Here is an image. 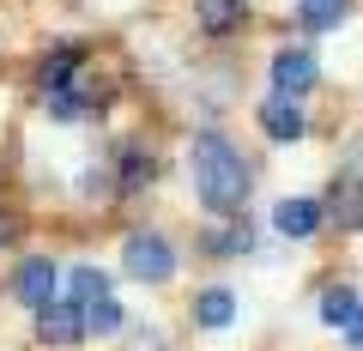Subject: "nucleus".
Masks as SVG:
<instances>
[{
    "label": "nucleus",
    "instance_id": "obj_1",
    "mask_svg": "<svg viewBox=\"0 0 363 351\" xmlns=\"http://www.w3.org/2000/svg\"><path fill=\"white\" fill-rule=\"evenodd\" d=\"M188 176H194V194L206 212H242L248 188H255V169L248 157L224 140L218 128H200L194 145H188Z\"/></svg>",
    "mask_w": 363,
    "mask_h": 351
},
{
    "label": "nucleus",
    "instance_id": "obj_2",
    "mask_svg": "<svg viewBox=\"0 0 363 351\" xmlns=\"http://www.w3.org/2000/svg\"><path fill=\"white\" fill-rule=\"evenodd\" d=\"M121 273L140 279V285H164V279L176 273V248H169V236L133 230L128 243H121Z\"/></svg>",
    "mask_w": 363,
    "mask_h": 351
},
{
    "label": "nucleus",
    "instance_id": "obj_3",
    "mask_svg": "<svg viewBox=\"0 0 363 351\" xmlns=\"http://www.w3.org/2000/svg\"><path fill=\"white\" fill-rule=\"evenodd\" d=\"M315 79H321V67H315L309 49H279L272 55V97H303V91H315Z\"/></svg>",
    "mask_w": 363,
    "mask_h": 351
},
{
    "label": "nucleus",
    "instance_id": "obj_4",
    "mask_svg": "<svg viewBox=\"0 0 363 351\" xmlns=\"http://www.w3.org/2000/svg\"><path fill=\"white\" fill-rule=\"evenodd\" d=\"M321 218H327L321 200H279V206H272V230L285 236V243H309V236L321 230Z\"/></svg>",
    "mask_w": 363,
    "mask_h": 351
},
{
    "label": "nucleus",
    "instance_id": "obj_5",
    "mask_svg": "<svg viewBox=\"0 0 363 351\" xmlns=\"http://www.w3.org/2000/svg\"><path fill=\"white\" fill-rule=\"evenodd\" d=\"M55 285H61V267H55V260H25V267L13 273L18 303H30V309H49V303H55Z\"/></svg>",
    "mask_w": 363,
    "mask_h": 351
},
{
    "label": "nucleus",
    "instance_id": "obj_6",
    "mask_svg": "<svg viewBox=\"0 0 363 351\" xmlns=\"http://www.w3.org/2000/svg\"><path fill=\"white\" fill-rule=\"evenodd\" d=\"M37 339L43 345H73V339H85V309H79V303H49V309H37Z\"/></svg>",
    "mask_w": 363,
    "mask_h": 351
},
{
    "label": "nucleus",
    "instance_id": "obj_7",
    "mask_svg": "<svg viewBox=\"0 0 363 351\" xmlns=\"http://www.w3.org/2000/svg\"><path fill=\"white\" fill-rule=\"evenodd\" d=\"M260 133H267V140H303V133H309V121H303V109H297V97H267V104H260Z\"/></svg>",
    "mask_w": 363,
    "mask_h": 351
},
{
    "label": "nucleus",
    "instance_id": "obj_8",
    "mask_svg": "<svg viewBox=\"0 0 363 351\" xmlns=\"http://www.w3.org/2000/svg\"><path fill=\"white\" fill-rule=\"evenodd\" d=\"M327 212L339 230H363V176H333L327 188Z\"/></svg>",
    "mask_w": 363,
    "mask_h": 351
},
{
    "label": "nucleus",
    "instance_id": "obj_9",
    "mask_svg": "<svg viewBox=\"0 0 363 351\" xmlns=\"http://www.w3.org/2000/svg\"><path fill=\"white\" fill-rule=\"evenodd\" d=\"M242 18H248L242 0H194V25L206 30V37H236Z\"/></svg>",
    "mask_w": 363,
    "mask_h": 351
},
{
    "label": "nucleus",
    "instance_id": "obj_10",
    "mask_svg": "<svg viewBox=\"0 0 363 351\" xmlns=\"http://www.w3.org/2000/svg\"><path fill=\"white\" fill-rule=\"evenodd\" d=\"M79 61H85L79 49H55V55H43V61H37V85H43V97H55V91H67V85H79Z\"/></svg>",
    "mask_w": 363,
    "mask_h": 351
},
{
    "label": "nucleus",
    "instance_id": "obj_11",
    "mask_svg": "<svg viewBox=\"0 0 363 351\" xmlns=\"http://www.w3.org/2000/svg\"><path fill=\"white\" fill-rule=\"evenodd\" d=\"M157 182V157L145 152V145H121V164H116V188H152Z\"/></svg>",
    "mask_w": 363,
    "mask_h": 351
},
{
    "label": "nucleus",
    "instance_id": "obj_12",
    "mask_svg": "<svg viewBox=\"0 0 363 351\" xmlns=\"http://www.w3.org/2000/svg\"><path fill=\"white\" fill-rule=\"evenodd\" d=\"M194 321L206 327V333H224V327L236 321V297H230V291H224V285L200 291V297H194Z\"/></svg>",
    "mask_w": 363,
    "mask_h": 351
},
{
    "label": "nucleus",
    "instance_id": "obj_13",
    "mask_svg": "<svg viewBox=\"0 0 363 351\" xmlns=\"http://www.w3.org/2000/svg\"><path fill=\"white\" fill-rule=\"evenodd\" d=\"M357 309H363V297L351 285H327L321 291V321L327 327H351V321H357Z\"/></svg>",
    "mask_w": 363,
    "mask_h": 351
},
{
    "label": "nucleus",
    "instance_id": "obj_14",
    "mask_svg": "<svg viewBox=\"0 0 363 351\" xmlns=\"http://www.w3.org/2000/svg\"><path fill=\"white\" fill-rule=\"evenodd\" d=\"M67 291H73L79 309H91V303L109 297V273H104V267H73V273H67Z\"/></svg>",
    "mask_w": 363,
    "mask_h": 351
},
{
    "label": "nucleus",
    "instance_id": "obj_15",
    "mask_svg": "<svg viewBox=\"0 0 363 351\" xmlns=\"http://www.w3.org/2000/svg\"><path fill=\"white\" fill-rule=\"evenodd\" d=\"M351 18V0H303V25L315 30V37H327V30H339Z\"/></svg>",
    "mask_w": 363,
    "mask_h": 351
},
{
    "label": "nucleus",
    "instance_id": "obj_16",
    "mask_svg": "<svg viewBox=\"0 0 363 351\" xmlns=\"http://www.w3.org/2000/svg\"><path fill=\"white\" fill-rule=\"evenodd\" d=\"M121 321H128V309H121L116 297H104V303H91V309H85V333H97V339L121 333Z\"/></svg>",
    "mask_w": 363,
    "mask_h": 351
},
{
    "label": "nucleus",
    "instance_id": "obj_17",
    "mask_svg": "<svg viewBox=\"0 0 363 351\" xmlns=\"http://www.w3.org/2000/svg\"><path fill=\"white\" fill-rule=\"evenodd\" d=\"M255 248V230H248V218L242 224H224V230H212L206 236V255H248Z\"/></svg>",
    "mask_w": 363,
    "mask_h": 351
},
{
    "label": "nucleus",
    "instance_id": "obj_18",
    "mask_svg": "<svg viewBox=\"0 0 363 351\" xmlns=\"http://www.w3.org/2000/svg\"><path fill=\"white\" fill-rule=\"evenodd\" d=\"M109 176H116V169H104V164H91L85 176H79V194H109V188H116V182H109Z\"/></svg>",
    "mask_w": 363,
    "mask_h": 351
},
{
    "label": "nucleus",
    "instance_id": "obj_19",
    "mask_svg": "<svg viewBox=\"0 0 363 351\" xmlns=\"http://www.w3.org/2000/svg\"><path fill=\"white\" fill-rule=\"evenodd\" d=\"M345 339H351V345H357V351H363V309H357V321H351V327H345Z\"/></svg>",
    "mask_w": 363,
    "mask_h": 351
},
{
    "label": "nucleus",
    "instance_id": "obj_20",
    "mask_svg": "<svg viewBox=\"0 0 363 351\" xmlns=\"http://www.w3.org/2000/svg\"><path fill=\"white\" fill-rule=\"evenodd\" d=\"M0 243H13V218L6 212H0Z\"/></svg>",
    "mask_w": 363,
    "mask_h": 351
}]
</instances>
